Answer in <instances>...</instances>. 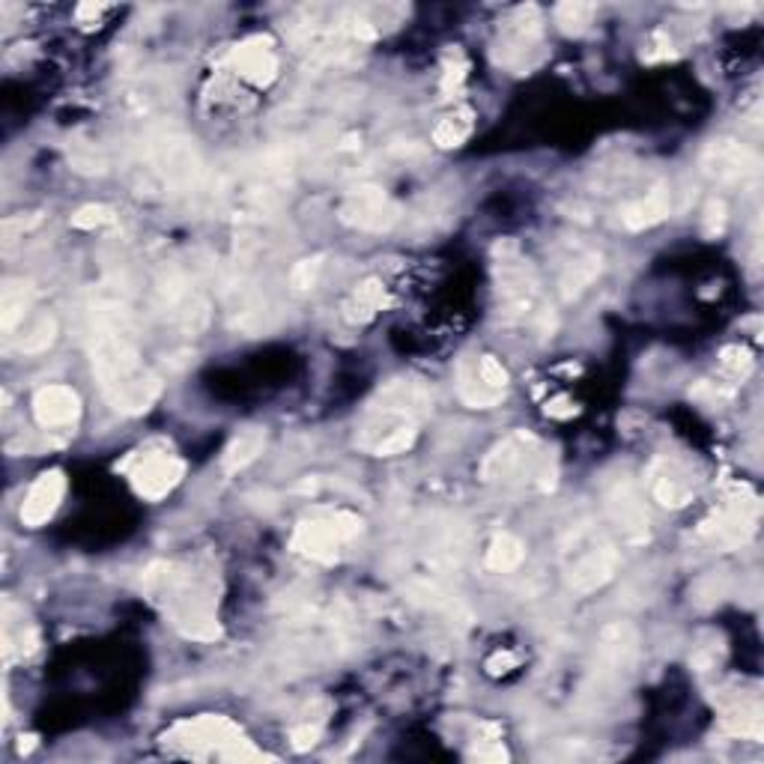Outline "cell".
<instances>
[{"label":"cell","mask_w":764,"mask_h":764,"mask_svg":"<svg viewBox=\"0 0 764 764\" xmlns=\"http://www.w3.org/2000/svg\"><path fill=\"white\" fill-rule=\"evenodd\" d=\"M90 356L102 395L113 409L126 416H143L159 400L161 379L143 368L123 305H99V311H93Z\"/></svg>","instance_id":"obj_1"},{"label":"cell","mask_w":764,"mask_h":764,"mask_svg":"<svg viewBox=\"0 0 764 764\" xmlns=\"http://www.w3.org/2000/svg\"><path fill=\"white\" fill-rule=\"evenodd\" d=\"M143 588L159 601L170 624L189 639H218L221 627L216 622V597L198 574L189 567L159 562L143 574Z\"/></svg>","instance_id":"obj_2"},{"label":"cell","mask_w":764,"mask_h":764,"mask_svg":"<svg viewBox=\"0 0 764 764\" xmlns=\"http://www.w3.org/2000/svg\"><path fill=\"white\" fill-rule=\"evenodd\" d=\"M556 460L526 430L505 436L482 463L484 482H535L540 490L556 487Z\"/></svg>","instance_id":"obj_3"},{"label":"cell","mask_w":764,"mask_h":764,"mask_svg":"<svg viewBox=\"0 0 764 764\" xmlns=\"http://www.w3.org/2000/svg\"><path fill=\"white\" fill-rule=\"evenodd\" d=\"M361 532V517L349 510H331L323 517L302 519L292 535V549L314 562H335L344 544Z\"/></svg>","instance_id":"obj_4"},{"label":"cell","mask_w":764,"mask_h":764,"mask_svg":"<svg viewBox=\"0 0 764 764\" xmlns=\"http://www.w3.org/2000/svg\"><path fill=\"white\" fill-rule=\"evenodd\" d=\"M496 290H499V302L508 317H526V314H538V275L535 266L519 255L514 242H502L496 248Z\"/></svg>","instance_id":"obj_5"},{"label":"cell","mask_w":764,"mask_h":764,"mask_svg":"<svg viewBox=\"0 0 764 764\" xmlns=\"http://www.w3.org/2000/svg\"><path fill=\"white\" fill-rule=\"evenodd\" d=\"M152 168L159 170L161 180L170 191L177 195H189L200 186V177H204V165H200V156L195 150V143L189 138H180V135H165L159 141H152L150 147Z\"/></svg>","instance_id":"obj_6"},{"label":"cell","mask_w":764,"mask_h":764,"mask_svg":"<svg viewBox=\"0 0 764 764\" xmlns=\"http://www.w3.org/2000/svg\"><path fill=\"white\" fill-rule=\"evenodd\" d=\"M338 218L344 225L356 227V230L383 234V230H391L397 225L400 207L379 186H356L340 204Z\"/></svg>","instance_id":"obj_7"},{"label":"cell","mask_w":764,"mask_h":764,"mask_svg":"<svg viewBox=\"0 0 764 764\" xmlns=\"http://www.w3.org/2000/svg\"><path fill=\"white\" fill-rule=\"evenodd\" d=\"M123 466L129 469L135 493L143 496L147 502L165 499V496L182 482V475H186V463L168 452L138 454V457H132V460L123 463Z\"/></svg>","instance_id":"obj_8"},{"label":"cell","mask_w":764,"mask_h":764,"mask_svg":"<svg viewBox=\"0 0 764 764\" xmlns=\"http://www.w3.org/2000/svg\"><path fill=\"white\" fill-rule=\"evenodd\" d=\"M606 514L618 526L624 540H631V544L648 540V510H645V502H642L636 484L627 475L615 478L606 487Z\"/></svg>","instance_id":"obj_9"},{"label":"cell","mask_w":764,"mask_h":764,"mask_svg":"<svg viewBox=\"0 0 764 764\" xmlns=\"http://www.w3.org/2000/svg\"><path fill=\"white\" fill-rule=\"evenodd\" d=\"M161 308L170 317V323H177L180 329L189 335H198L200 329H207L209 323V305L200 292L191 290V284L182 275H165L159 281Z\"/></svg>","instance_id":"obj_10"},{"label":"cell","mask_w":764,"mask_h":764,"mask_svg":"<svg viewBox=\"0 0 764 764\" xmlns=\"http://www.w3.org/2000/svg\"><path fill=\"white\" fill-rule=\"evenodd\" d=\"M702 170L717 182H744L762 170V159L744 143L717 138L702 152Z\"/></svg>","instance_id":"obj_11"},{"label":"cell","mask_w":764,"mask_h":764,"mask_svg":"<svg viewBox=\"0 0 764 764\" xmlns=\"http://www.w3.org/2000/svg\"><path fill=\"white\" fill-rule=\"evenodd\" d=\"M540 33H544V16H540L538 7H519L502 30V63L514 69H528L526 54L538 48Z\"/></svg>","instance_id":"obj_12"},{"label":"cell","mask_w":764,"mask_h":764,"mask_svg":"<svg viewBox=\"0 0 764 764\" xmlns=\"http://www.w3.org/2000/svg\"><path fill=\"white\" fill-rule=\"evenodd\" d=\"M430 409H434V397L416 379L388 383V386L379 388L374 404H370V413L406 418V421H421L425 416H430Z\"/></svg>","instance_id":"obj_13"},{"label":"cell","mask_w":764,"mask_h":764,"mask_svg":"<svg viewBox=\"0 0 764 764\" xmlns=\"http://www.w3.org/2000/svg\"><path fill=\"white\" fill-rule=\"evenodd\" d=\"M618 565H622V556L609 544L585 547V553H579L574 565L567 567V585H570V592H576V595H592V592L604 588L613 579Z\"/></svg>","instance_id":"obj_14"},{"label":"cell","mask_w":764,"mask_h":764,"mask_svg":"<svg viewBox=\"0 0 764 764\" xmlns=\"http://www.w3.org/2000/svg\"><path fill=\"white\" fill-rule=\"evenodd\" d=\"M755 510H758L755 499H732L726 508L720 510L717 517L705 526L708 538L714 540L720 549H737L741 544H746V540L753 538Z\"/></svg>","instance_id":"obj_15"},{"label":"cell","mask_w":764,"mask_h":764,"mask_svg":"<svg viewBox=\"0 0 764 764\" xmlns=\"http://www.w3.org/2000/svg\"><path fill=\"white\" fill-rule=\"evenodd\" d=\"M33 416H37L39 427H46V430L72 427L81 416V397H78L76 388L60 386V383L42 386L33 395Z\"/></svg>","instance_id":"obj_16"},{"label":"cell","mask_w":764,"mask_h":764,"mask_svg":"<svg viewBox=\"0 0 764 764\" xmlns=\"http://www.w3.org/2000/svg\"><path fill=\"white\" fill-rule=\"evenodd\" d=\"M63 493H67V475L60 469H48V473L39 475L28 496H24V505H21V523L30 528L46 526L60 508Z\"/></svg>","instance_id":"obj_17"},{"label":"cell","mask_w":764,"mask_h":764,"mask_svg":"<svg viewBox=\"0 0 764 764\" xmlns=\"http://www.w3.org/2000/svg\"><path fill=\"white\" fill-rule=\"evenodd\" d=\"M234 67L255 87H269L278 78V57L272 51V42L266 37H251L239 42L237 51H234Z\"/></svg>","instance_id":"obj_18"},{"label":"cell","mask_w":764,"mask_h":764,"mask_svg":"<svg viewBox=\"0 0 764 764\" xmlns=\"http://www.w3.org/2000/svg\"><path fill=\"white\" fill-rule=\"evenodd\" d=\"M636 654V631L627 624H613L606 627L597 645V675L601 678H618L633 663Z\"/></svg>","instance_id":"obj_19"},{"label":"cell","mask_w":764,"mask_h":764,"mask_svg":"<svg viewBox=\"0 0 764 764\" xmlns=\"http://www.w3.org/2000/svg\"><path fill=\"white\" fill-rule=\"evenodd\" d=\"M672 212V191L666 182H657L652 191H645L642 198L622 209V221L627 230H648V227L661 225L663 218Z\"/></svg>","instance_id":"obj_20"},{"label":"cell","mask_w":764,"mask_h":764,"mask_svg":"<svg viewBox=\"0 0 764 764\" xmlns=\"http://www.w3.org/2000/svg\"><path fill=\"white\" fill-rule=\"evenodd\" d=\"M652 493L654 499L666 505V508H684L693 499V484L672 463L657 460L652 466Z\"/></svg>","instance_id":"obj_21"},{"label":"cell","mask_w":764,"mask_h":764,"mask_svg":"<svg viewBox=\"0 0 764 764\" xmlns=\"http://www.w3.org/2000/svg\"><path fill=\"white\" fill-rule=\"evenodd\" d=\"M264 448H266L264 427H246V430H239V434L230 439V445H227L225 454H221V469H225L227 475L242 473L246 466H251V463L264 454Z\"/></svg>","instance_id":"obj_22"},{"label":"cell","mask_w":764,"mask_h":764,"mask_svg":"<svg viewBox=\"0 0 764 764\" xmlns=\"http://www.w3.org/2000/svg\"><path fill=\"white\" fill-rule=\"evenodd\" d=\"M33 299H37V290L28 281L10 278V281L3 284V290H0V329L10 335L19 323H24Z\"/></svg>","instance_id":"obj_23"},{"label":"cell","mask_w":764,"mask_h":764,"mask_svg":"<svg viewBox=\"0 0 764 764\" xmlns=\"http://www.w3.org/2000/svg\"><path fill=\"white\" fill-rule=\"evenodd\" d=\"M457 391H460L463 404H469L473 409H490L505 397L502 388H493L484 383L475 361H463L460 370H457Z\"/></svg>","instance_id":"obj_24"},{"label":"cell","mask_w":764,"mask_h":764,"mask_svg":"<svg viewBox=\"0 0 764 764\" xmlns=\"http://www.w3.org/2000/svg\"><path fill=\"white\" fill-rule=\"evenodd\" d=\"M601 272H604V257L597 255V251H592V255H583L579 260H574V264L567 266L565 272H562V281H558V287H562V296H565L567 302H570V299H576L579 292L588 290V287L597 281V275Z\"/></svg>","instance_id":"obj_25"},{"label":"cell","mask_w":764,"mask_h":764,"mask_svg":"<svg viewBox=\"0 0 764 764\" xmlns=\"http://www.w3.org/2000/svg\"><path fill=\"white\" fill-rule=\"evenodd\" d=\"M523 558H526V547H523V540H519L517 535H510V532H499V535L490 540V547H487V567L496 570V574H510V570H517V567L523 565Z\"/></svg>","instance_id":"obj_26"},{"label":"cell","mask_w":764,"mask_h":764,"mask_svg":"<svg viewBox=\"0 0 764 764\" xmlns=\"http://www.w3.org/2000/svg\"><path fill=\"white\" fill-rule=\"evenodd\" d=\"M383 302H386V290H383V284H379L377 278H370V281L356 287V292H353L347 299V305H344V314H347V320L365 323L383 308Z\"/></svg>","instance_id":"obj_27"},{"label":"cell","mask_w":764,"mask_h":764,"mask_svg":"<svg viewBox=\"0 0 764 764\" xmlns=\"http://www.w3.org/2000/svg\"><path fill=\"white\" fill-rule=\"evenodd\" d=\"M409 595H413V601L421 606H427V609H436V613H448V615H457V609H460V601H457V595H452L448 588H443L439 583H427V579H421V583H413L409 585Z\"/></svg>","instance_id":"obj_28"},{"label":"cell","mask_w":764,"mask_h":764,"mask_svg":"<svg viewBox=\"0 0 764 764\" xmlns=\"http://www.w3.org/2000/svg\"><path fill=\"white\" fill-rule=\"evenodd\" d=\"M469 132H473V113H448V117H443V120L436 123L434 143L436 147H443V150H454V147H460V143L469 138Z\"/></svg>","instance_id":"obj_29"},{"label":"cell","mask_w":764,"mask_h":764,"mask_svg":"<svg viewBox=\"0 0 764 764\" xmlns=\"http://www.w3.org/2000/svg\"><path fill=\"white\" fill-rule=\"evenodd\" d=\"M595 12L597 10L592 3L567 0V3H558L556 7V24L562 33H567V37H579V33H585V30L592 28Z\"/></svg>","instance_id":"obj_30"},{"label":"cell","mask_w":764,"mask_h":764,"mask_svg":"<svg viewBox=\"0 0 764 764\" xmlns=\"http://www.w3.org/2000/svg\"><path fill=\"white\" fill-rule=\"evenodd\" d=\"M57 338V320L51 314H39L37 320L30 323L24 335L19 338V349L28 353V356H37V353H46Z\"/></svg>","instance_id":"obj_31"},{"label":"cell","mask_w":764,"mask_h":764,"mask_svg":"<svg viewBox=\"0 0 764 764\" xmlns=\"http://www.w3.org/2000/svg\"><path fill=\"white\" fill-rule=\"evenodd\" d=\"M726 732L735 737H762V711L758 705H737L726 717Z\"/></svg>","instance_id":"obj_32"},{"label":"cell","mask_w":764,"mask_h":764,"mask_svg":"<svg viewBox=\"0 0 764 764\" xmlns=\"http://www.w3.org/2000/svg\"><path fill=\"white\" fill-rule=\"evenodd\" d=\"M466 72H469V63H466V57H463V51H448L445 54V63H443V93H454V90H460V85L466 81Z\"/></svg>","instance_id":"obj_33"},{"label":"cell","mask_w":764,"mask_h":764,"mask_svg":"<svg viewBox=\"0 0 764 764\" xmlns=\"http://www.w3.org/2000/svg\"><path fill=\"white\" fill-rule=\"evenodd\" d=\"M113 221V209L105 207V204H90V207H81L72 216V227L78 230H99V227L111 225Z\"/></svg>","instance_id":"obj_34"},{"label":"cell","mask_w":764,"mask_h":764,"mask_svg":"<svg viewBox=\"0 0 764 764\" xmlns=\"http://www.w3.org/2000/svg\"><path fill=\"white\" fill-rule=\"evenodd\" d=\"M320 269H323V257H308V260H299V264L292 266V272H290L292 290L296 292L311 290L314 284H317V278H320Z\"/></svg>","instance_id":"obj_35"},{"label":"cell","mask_w":764,"mask_h":764,"mask_svg":"<svg viewBox=\"0 0 764 764\" xmlns=\"http://www.w3.org/2000/svg\"><path fill=\"white\" fill-rule=\"evenodd\" d=\"M723 370L744 383V379L750 377V370H753V356H750V349H744V347L723 349Z\"/></svg>","instance_id":"obj_36"},{"label":"cell","mask_w":764,"mask_h":764,"mask_svg":"<svg viewBox=\"0 0 764 764\" xmlns=\"http://www.w3.org/2000/svg\"><path fill=\"white\" fill-rule=\"evenodd\" d=\"M702 230H705V237H720V234L726 230V200L711 198L708 204H705Z\"/></svg>","instance_id":"obj_37"},{"label":"cell","mask_w":764,"mask_h":764,"mask_svg":"<svg viewBox=\"0 0 764 764\" xmlns=\"http://www.w3.org/2000/svg\"><path fill=\"white\" fill-rule=\"evenodd\" d=\"M475 368H478V374H482V379L487 386L505 391V386H508V370L502 368V361L496 359V356H482V359H475Z\"/></svg>","instance_id":"obj_38"},{"label":"cell","mask_w":764,"mask_h":764,"mask_svg":"<svg viewBox=\"0 0 764 764\" xmlns=\"http://www.w3.org/2000/svg\"><path fill=\"white\" fill-rule=\"evenodd\" d=\"M290 737L296 750H308V746L317 744V737H320V723H305V726H296Z\"/></svg>","instance_id":"obj_39"},{"label":"cell","mask_w":764,"mask_h":764,"mask_svg":"<svg viewBox=\"0 0 764 764\" xmlns=\"http://www.w3.org/2000/svg\"><path fill=\"white\" fill-rule=\"evenodd\" d=\"M473 758H478V762H505L508 753H505V746L502 744H493L487 746V750H475Z\"/></svg>","instance_id":"obj_40"}]
</instances>
